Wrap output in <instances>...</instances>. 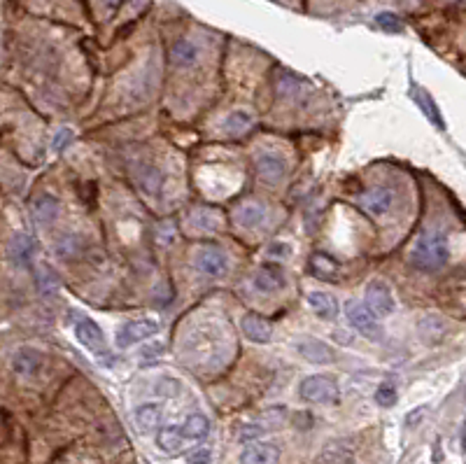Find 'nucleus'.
<instances>
[{
	"label": "nucleus",
	"instance_id": "f257e3e1",
	"mask_svg": "<svg viewBox=\"0 0 466 464\" xmlns=\"http://www.w3.org/2000/svg\"><path fill=\"white\" fill-rule=\"evenodd\" d=\"M448 257H450V247L445 236H440V233H424L413 247L411 262L418 266V269L438 271L448 264Z\"/></svg>",
	"mask_w": 466,
	"mask_h": 464
},
{
	"label": "nucleus",
	"instance_id": "f03ea898",
	"mask_svg": "<svg viewBox=\"0 0 466 464\" xmlns=\"http://www.w3.org/2000/svg\"><path fill=\"white\" fill-rule=\"evenodd\" d=\"M298 394L310 404H338L341 390L329 376H308L298 385Z\"/></svg>",
	"mask_w": 466,
	"mask_h": 464
},
{
	"label": "nucleus",
	"instance_id": "7ed1b4c3",
	"mask_svg": "<svg viewBox=\"0 0 466 464\" xmlns=\"http://www.w3.org/2000/svg\"><path fill=\"white\" fill-rule=\"evenodd\" d=\"M346 315H348L350 324H352L359 334L366 336V339H371V341L382 339V327H380L378 317L364 306L361 301H348L346 303Z\"/></svg>",
	"mask_w": 466,
	"mask_h": 464
},
{
	"label": "nucleus",
	"instance_id": "20e7f679",
	"mask_svg": "<svg viewBox=\"0 0 466 464\" xmlns=\"http://www.w3.org/2000/svg\"><path fill=\"white\" fill-rule=\"evenodd\" d=\"M194 269L203 278H222L228 271V257L219 247H201L194 254Z\"/></svg>",
	"mask_w": 466,
	"mask_h": 464
},
{
	"label": "nucleus",
	"instance_id": "39448f33",
	"mask_svg": "<svg viewBox=\"0 0 466 464\" xmlns=\"http://www.w3.org/2000/svg\"><path fill=\"white\" fill-rule=\"evenodd\" d=\"M159 329H161V324L156 320H131L119 329L117 346L131 348L133 343H140V341H147V339H152V336H156Z\"/></svg>",
	"mask_w": 466,
	"mask_h": 464
},
{
	"label": "nucleus",
	"instance_id": "423d86ee",
	"mask_svg": "<svg viewBox=\"0 0 466 464\" xmlns=\"http://www.w3.org/2000/svg\"><path fill=\"white\" fill-rule=\"evenodd\" d=\"M75 339H78L82 346L87 348V350H91L96 357L105 359L110 357V350H107V343H105V336L100 332L98 327L91 322V320H82L75 324Z\"/></svg>",
	"mask_w": 466,
	"mask_h": 464
},
{
	"label": "nucleus",
	"instance_id": "0eeeda50",
	"mask_svg": "<svg viewBox=\"0 0 466 464\" xmlns=\"http://www.w3.org/2000/svg\"><path fill=\"white\" fill-rule=\"evenodd\" d=\"M375 317L392 315L394 313V296L389 292L387 285L382 283H371L366 289V303H364Z\"/></svg>",
	"mask_w": 466,
	"mask_h": 464
},
{
	"label": "nucleus",
	"instance_id": "6e6552de",
	"mask_svg": "<svg viewBox=\"0 0 466 464\" xmlns=\"http://www.w3.org/2000/svg\"><path fill=\"white\" fill-rule=\"evenodd\" d=\"M42 364H44L42 353L35 350V348H30V346L19 348V350L15 353V357H12V368H15L17 376H24V378L37 376V371L42 368Z\"/></svg>",
	"mask_w": 466,
	"mask_h": 464
},
{
	"label": "nucleus",
	"instance_id": "1a4fd4ad",
	"mask_svg": "<svg viewBox=\"0 0 466 464\" xmlns=\"http://www.w3.org/2000/svg\"><path fill=\"white\" fill-rule=\"evenodd\" d=\"M392 203H394V196L385 187H373V189H368L366 194L359 196V206L368 215H373V217H382V215H387L389 208H392Z\"/></svg>",
	"mask_w": 466,
	"mask_h": 464
},
{
	"label": "nucleus",
	"instance_id": "9d476101",
	"mask_svg": "<svg viewBox=\"0 0 466 464\" xmlns=\"http://www.w3.org/2000/svg\"><path fill=\"white\" fill-rule=\"evenodd\" d=\"M8 254L12 259V264L15 266H28L33 262V254H35V243L33 238L26 236V233H15L10 240V247H8Z\"/></svg>",
	"mask_w": 466,
	"mask_h": 464
},
{
	"label": "nucleus",
	"instance_id": "9b49d317",
	"mask_svg": "<svg viewBox=\"0 0 466 464\" xmlns=\"http://www.w3.org/2000/svg\"><path fill=\"white\" fill-rule=\"evenodd\" d=\"M240 327H242L245 339H250L252 343H268V341H271V336H273L271 322L264 320L261 315H254V313H247L245 317H242Z\"/></svg>",
	"mask_w": 466,
	"mask_h": 464
},
{
	"label": "nucleus",
	"instance_id": "f8f14e48",
	"mask_svg": "<svg viewBox=\"0 0 466 464\" xmlns=\"http://www.w3.org/2000/svg\"><path fill=\"white\" fill-rule=\"evenodd\" d=\"M280 450L273 443H252L240 453V464H278Z\"/></svg>",
	"mask_w": 466,
	"mask_h": 464
},
{
	"label": "nucleus",
	"instance_id": "ddd939ff",
	"mask_svg": "<svg viewBox=\"0 0 466 464\" xmlns=\"http://www.w3.org/2000/svg\"><path fill=\"white\" fill-rule=\"evenodd\" d=\"M254 287L259 292H278L285 287V273L278 264H264L254 276Z\"/></svg>",
	"mask_w": 466,
	"mask_h": 464
},
{
	"label": "nucleus",
	"instance_id": "4468645a",
	"mask_svg": "<svg viewBox=\"0 0 466 464\" xmlns=\"http://www.w3.org/2000/svg\"><path fill=\"white\" fill-rule=\"evenodd\" d=\"M30 215H33L35 224H40V226L52 224L56 220V215H59V201L49 194H40L33 201V206H30Z\"/></svg>",
	"mask_w": 466,
	"mask_h": 464
},
{
	"label": "nucleus",
	"instance_id": "2eb2a0df",
	"mask_svg": "<svg viewBox=\"0 0 466 464\" xmlns=\"http://www.w3.org/2000/svg\"><path fill=\"white\" fill-rule=\"evenodd\" d=\"M199 56H201V49L191 40H177L173 47H170V61H173V66H177V68L196 66Z\"/></svg>",
	"mask_w": 466,
	"mask_h": 464
},
{
	"label": "nucleus",
	"instance_id": "dca6fc26",
	"mask_svg": "<svg viewBox=\"0 0 466 464\" xmlns=\"http://www.w3.org/2000/svg\"><path fill=\"white\" fill-rule=\"evenodd\" d=\"M308 306L312 308L320 320H334L338 315V303L329 292H310L308 294Z\"/></svg>",
	"mask_w": 466,
	"mask_h": 464
},
{
	"label": "nucleus",
	"instance_id": "f3484780",
	"mask_svg": "<svg viewBox=\"0 0 466 464\" xmlns=\"http://www.w3.org/2000/svg\"><path fill=\"white\" fill-rule=\"evenodd\" d=\"M298 353L308 362H312V364H329V362H334V350L322 341L310 339V341L298 343Z\"/></svg>",
	"mask_w": 466,
	"mask_h": 464
},
{
	"label": "nucleus",
	"instance_id": "a211bd4d",
	"mask_svg": "<svg viewBox=\"0 0 466 464\" xmlns=\"http://www.w3.org/2000/svg\"><path fill=\"white\" fill-rule=\"evenodd\" d=\"M257 173L264 182H271L276 184L285 177V163L280 161L278 157L273 154H264L257 159Z\"/></svg>",
	"mask_w": 466,
	"mask_h": 464
},
{
	"label": "nucleus",
	"instance_id": "6ab92c4d",
	"mask_svg": "<svg viewBox=\"0 0 466 464\" xmlns=\"http://www.w3.org/2000/svg\"><path fill=\"white\" fill-rule=\"evenodd\" d=\"M235 224L245 226V229H254L259 226L261 222L266 220V208L259 206V203H247V206H240L233 215Z\"/></svg>",
	"mask_w": 466,
	"mask_h": 464
},
{
	"label": "nucleus",
	"instance_id": "aec40b11",
	"mask_svg": "<svg viewBox=\"0 0 466 464\" xmlns=\"http://www.w3.org/2000/svg\"><path fill=\"white\" fill-rule=\"evenodd\" d=\"M35 276H37V292H40L42 296L52 298V296L59 294L61 280H59V276L54 273L52 266L40 264V266H37V271H35Z\"/></svg>",
	"mask_w": 466,
	"mask_h": 464
},
{
	"label": "nucleus",
	"instance_id": "412c9836",
	"mask_svg": "<svg viewBox=\"0 0 466 464\" xmlns=\"http://www.w3.org/2000/svg\"><path fill=\"white\" fill-rule=\"evenodd\" d=\"M136 422L143 431H154L161 422V406L156 404H143L136 411Z\"/></svg>",
	"mask_w": 466,
	"mask_h": 464
},
{
	"label": "nucleus",
	"instance_id": "4be33fe9",
	"mask_svg": "<svg viewBox=\"0 0 466 464\" xmlns=\"http://www.w3.org/2000/svg\"><path fill=\"white\" fill-rule=\"evenodd\" d=\"M180 431H182V438H191V441H199V438L208 436L210 422H208L206 416H201V413H194V416H189L187 420H184Z\"/></svg>",
	"mask_w": 466,
	"mask_h": 464
},
{
	"label": "nucleus",
	"instance_id": "5701e85b",
	"mask_svg": "<svg viewBox=\"0 0 466 464\" xmlns=\"http://www.w3.org/2000/svg\"><path fill=\"white\" fill-rule=\"evenodd\" d=\"M413 98L418 100L420 107H422V110H424L427 119L436 124L438 129H443V126H445V124H443V117H440V110L436 107V103H433V100H431L429 93H427L424 89H418V87H415V89H413Z\"/></svg>",
	"mask_w": 466,
	"mask_h": 464
},
{
	"label": "nucleus",
	"instance_id": "b1692460",
	"mask_svg": "<svg viewBox=\"0 0 466 464\" xmlns=\"http://www.w3.org/2000/svg\"><path fill=\"white\" fill-rule=\"evenodd\" d=\"M182 441H184V438H182V431H180V427H175V425H170V427H163V429L156 434L159 448L165 450V453H175V450H180Z\"/></svg>",
	"mask_w": 466,
	"mask_h": 464
},
{
	"label": "nucleus",
	"instance_id": "393cba45",
	"mask_svg": "<svg viewBox=\"0 0 466 464\" xmlns=\"http://www.w3.org/2000/svg\"><path fill=\"white\" fill-rule=\"evenodd\" d=\"M448 332V324L443 322V317H424L422 322H420V334L424 336L427 343L431 341H440Z\"/></svg>",
	"mask_w": 466,
	"mask_h": 464
},
{
	"label": "nucleus",
	"instance_id": "a878e982",
	"mask_svg": "<svg viewBox=\"0 0 466 464\" xmlns=\"http://www.w3.org/2000/svg\"><path fill=\"white\" fill-rule=\"evenodd\" d=\"M254 124V117L247 110H235V112H231L228 114V119H226V131L231 133V136H240V133H245L250 126Z\"/></svg>",
	"mask_w": 466,
	"mask_h": 464
},
{
	"label": "nucleus",
	"instance_id": "bb28decb",
	"mask_svg": "<svg viewBox=\"0 0 466 464\" xmlns=\"http://www.w3.org/2000/svg\"><path fill=\"white\" fill-rule=\"evenodd\" d=\"M350 457H352V453H350V448L346 443H331V446L324 448L322 462L324 464H350Z\"/></svg>",
	"mask_w": 466,
	"mask_h": 464
},
{
	"label": "nucleus",
	"instance_id": "cd10ccee",
	"mask_svg": "<svg viewBox=\"0 0 466 464\" xmlns=\"http://www.w3.org/2000/svg\"><path fill=\"white\" fill-rule=\"evenodd\" d=\"M80 252V238L73 236V233H68V236H61L56 240V254L63 259H70L75 257V254Z\"/></svg>",
	"mask_w": 466,
	"mask_h": 464
},
{
	"label": "nucleus",
	"instance_id": "c85d7f7f",
	"mask_svg": "<svg viewBox=\"0 0 466 464\" xmlns=\"http://www.w3.org/2000/svg\"><path fill=\"white\" fill-rule=\"evenodd\" d=\"M140 182H143L147 192H159V187H161V173H159L154 166H143V170H140Z\"/></svg>",
	"mask_w": 466,
	"mask_h": 464
},
{
	"label": "nucleus",
	"instance_id": "c756f323",
	"mask_svg": "<svg viewBox=\"0 0 466 464\" xmlns=\"http://www.w3.org/2000/svg\"><path fill=\"white\" fill-rule=\"evenodd\" d=\"M375 404L382 406V409H389V406L397 404V387L392 383H382L378 390H375Z\"/></svg>",
	"mask_w": 466,
	"mask_h": 464
},
{
	"label": "nucleus",
	"instance_id": "7c9ffc66",
	"mask_svg": "<svg viewBox=\"0 0 466 464\" xmlns=\"http://www.w3.org/2000/svg\"><path fill=\"white\" fill-rule=\"evenodd\" d=\"M375 24L387 30V33H401L404 30V24H401V19L397 15H392V12H380L378 17H375Z\"/></svg>",
	"mask_w": 466,
	"mask_h": 464
},
{
	"label": "nucleus",
	"instance_id": "2f4dec72",
	"mask_svg": "<svg viewBox=\"0 0 466 464\" xmlns=\"http://www.w3.org/2000/svg\"><path fill=\"white\" fill-rule=\"evenodd\" d=\"M312 269H315L317 276L329 278V276H334L338 266H336L334 259L327 257V254H315V257H312Z\"/></svg>",
	"mask_w": 466,
	"mask_h": 464
},
{
	"label": "nucleus",
	"instance_id": "473e14b6",
	"mask_svg": "<svg viewBox=\"0 0 466 464\" xmlns=\"http://www.w3.org/2000/svg\"><path fill=\"white\" fill-rule=\"evenodd\" d=\"M194 222H196V226H199V229H217V226H219V217H217L215 213H208V211H203L201 215H196Z\"/></svg>",
	"mask_w": 466,
	"mask_h": 464
},
{
	"label": "nucleus",
	"instance_id": "72a5a7b5",
	"mask_svg": "<svg viewBox=\"0 0 466 464\" xmlns=\"http://www.w3.org/2000/svg\"><path fill=\"white\" fill-rule=\"evenodd\" d=\"M210 460H213L210 448H196V450H191V453L187 455L189 464H210Z\"/></svg>",
	"mask_w": 466,
	"mask_h": 464
},
{
	"label": "nucleus",
	"instance_id": "f704fd0d",
	"mask_svg": "<svg viewBox=\"0 0 466 464\" xmlns=\"http://www.w3.org/2000/svg\"><path fill=\"white\" fill-rule=\"evenodd\" d=\"M70 141H73V131H70V129H61V131L54 136V141H52V150H54V152L66 150V145H68Z\"/></svg>",
	"mask_w": 466,
	"mask_h": 464
},
{
	"label": "nucleus",
	"instance_id": "c9c22d12",
	"mask_svg": "<svg viewBox=\"0 0 466 464\" xmlns=\"http://www.w3.org/2000/svg\"><path fill=\"white\" fill-rule=\"evenodd\" d=\"M103 5H105V8L110 10V12H114V10H117L119 5H121V0H103Z\"/></svg>",
	"mask_w": 466,
	"mask_h": 464
}]
</instances>
